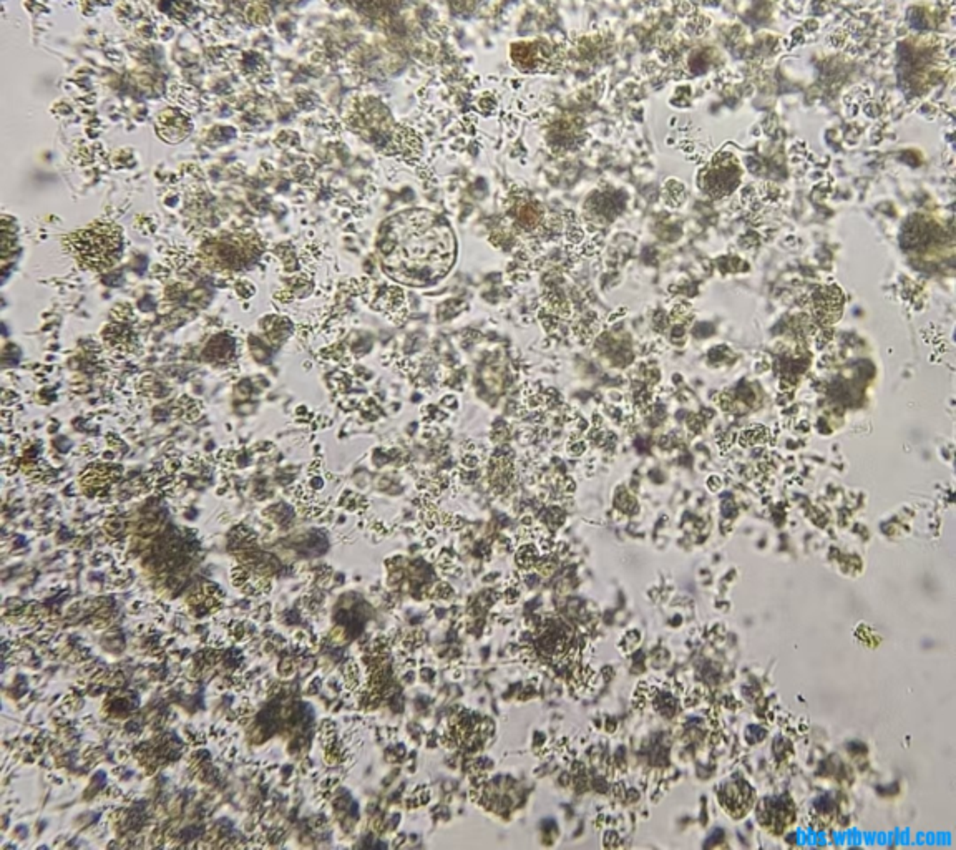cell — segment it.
I'll use <instances>...</instances> for the list:
<instances>
[{
	"label": "cell",
	"mask_w": 956,
	"mask_h": 850,
	"mask_svg": "<svg viewBox=\"0 0 956 850\" xmlns=\"http://www.w3.org/2000/svg\"><path fill=\"white\" fill-rule=\"evenodd\" d=\"M261 242L254 233L221 235L203 246V258L210 268L219 271H236L250 266L261 256Z\"/></svg>",
	"instance_id": "2"
},
{
	"label": "cell",
	"mask_w": 956,
	"mask_h": 850,
	"mask_svg": "<svg viewBox=\"0 0 956 850\" xmlns=\"http://www.w3.org/2000/svg\"><path fill=\"white\" fill-rule=\"evenodd\" d=\"M63 246L78 266L105 271L121 258L123 235L114 223H95L63 238Z\"/></svg>",
	"instance_id": "1"
},
{
	"label": "cell",
	"mask_w": 956,
	"mask_h": 850,
	"mask_svg": "<svg viewBox=\"0 0 956 850\" xmlns=\"http://www.w3.org/2000/svg\"><path fill=\"white\" fill-rule=\"evenodd\" d=\"M331 2H339L364 15L382 17L400 8L405 0H331Z\"/></svg>",
	"instance_id": "4"
},
{
	"label": "cell",
	"mask_w": 956,
	"mask_h": 850,
	"mask_svg": "<svg viewBox=\"0 0 956 850\" xmlns=\"http://www.w3.org/2000/svg\"><path fill=\"white\" fill-rule=\"evenodd\" d=\"M512 58L515 60V64L520 67V69L528 67L526 70H540L543 69V65L548 62L549 53L547 43L541 42V40H536V42H523L513 45Z\"/></svg>",
	"instance_id": "3"
}]
</instances>
